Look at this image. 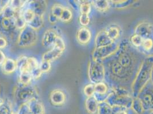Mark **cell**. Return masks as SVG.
I'll use <instances>...</instances> for the list:
<instances>
[{
    "mask_svg": "<svg viewBox=\"0 0 153 114\" xmlns=\"http://www.w3.org/2000/svg\"><path fill=\"white\" fill-rule=\"evenodd\" d=\"M142 53L124 39L120 44L118 50L106 59L104 64L106 76L113 83V86H121L132 83L145 58Z\"/></svg>",
    "mask_w": 153,
    "mask_h": 114,
    "instance_id": "6da1fadb",
    "label": "cell"
},
{
    "mask_svg": "<svg viewBox=\"0 0 153 114\" xmlns=\"http://www.w3.org/2000/svg\"><path fill=\"white\" fill-rule=\"evenodd\" d=\"M153 66V56L145 57L131 83V95L133 98H137L141 90L150 81Z\"/></svg>",
    "mask_w": 153,
    "mask_h": 114,
    "instance_id": "7a4b0ae2",
    "label": "cell"
},
{
    "mask_svg": "<svg viewBox=\"0 0 153 114\" xmlns=\"http://www.w3.org/2000/svg\"><path fill=\"white\" fill-rule=\"evenodd\" d=\"M133 97L128 90L121 86H112L111 93L106 101L111 107L131 108Z\"/></svg>",
    "mask_w": 153,
    "mask_h": 114,
    "instance_id": "3957f363",
    "label": "cell"
},
{
    "mask_svg": "<svg viewBox=\"0 0 153 114\" xmlns=\"http://www.w3.org/2000/svg\"><path fill=\"white\" fill-rule=\"evenodd\" d=\"M106 76V71L102 61L92 58L90 61L88 66V77L93 84L102 82Z\"/></svg>",
    "mask_w": 153,
    "mask_h": 114,
    "instance_id": "277c9868",
    "label": "cell"
},
{
    "mask_svg": "<svg viewBox=\"0 0 153 114\" xmlns=\"http://www.w3.org/2000/svg\"><path fill=\"white\" fill-rule=\"evenodd\" d=\"M38 40L37 30L26 26L20 32L17 38V44L21 47H29L36 44Z\"/></svg>",
    "mask_w": 153,
    "mask_h": 114,
    "instance_id": "5b68a950",
    "label": "cell"
},
{
    "mask_svg": "<svg viewBox=\"0 0 153 114\" xmlns=\"http://www.w3.org/2000/svg\"><path fill=\"white\" fill-rule=\"evenodd\" d=\"M142 103L145 111L153 110V84L150 81L141 90L137 97Z\"/></svg>",
    "mask_w": 153,
    "mask_h": 114,
    "instance_id": "8992f818",
    "label": "cell"
},
{
    "mask_svg": "<svg viewBox=\"0 0 153 114\" xmlns=\"http://www.w3.org/2000/svg\"><path fill=\"white\" fill-rule=\"evenodd\" d=\"M119 45L120 44L114 42L105 46L95 48L92 54V58L103 61L114 54L118 49Z\"/></svg>",
    "mask_w": 153,
    "mask_h": 114,
    "instance_id": "52a82bcc",
    "label": "cell"
},
{
    "mask_svg": "<svg viewBox=\"0 0 153 114\" xmlns=\"http://www.w3.org/2000/svg\"><path fill=\"white\" fill-rule=\"evenodd\" d=\"M134 34L144 39L153 38V25L147 22H141L135 27Z\"/></svg>",
    "mask_w": 153,
    "mask_h": 114,
    "instance_id": "ba28073f",
    "label": "cell"
},
{
    "mask_svg": "<svg viewBox=\"0 0 153 114\" xmlns=\"http://www.w3.org/2000/svg\"><path fill=\"white\" fill-rule=\"evenodd\" d=\"M28 7L32 10L36 15L44 17L47 8V3L45 1H32L29 2Z\"/></svg>",
    "mask_w": 153,
    "mask_h": 114,
    "instance_id": "9c48e42d",
    "label": "cell"
},
{
    "mask_svg": "<svg viewBox=\"0 0 153 114\" xmlns=\"http://www.w3.org/2000/svg\"><path fill=\"white\" fill-rule=\"evenodd\" d=\"M66 96L64 91L59 89H56L51 91L50 94V101L55 106H61L66 101Z\"/></svg>",
    "mask_w": 153,
    "mask_h": 114,
    "instance_id": "30bf717a",
    "label": "cell"
},
{
    "mask_svg": "<svg viewBox=\"0 0 153 114\" xmlns=\"http://www.w3.org/2000/svg\"><path fill=\"white\" fill-rule=\"evenodd\" d=\"M113 42H114V41H112L108 37L105 30H103L99 32L96 36V38L94 40L95 48H98L103 46H105L108 44H111Z\"/></svg>",
    "mask_w": 153,
    "mask_h": 114,
    "instance_id": "8fae6325",
    "label": "cell"
},
{
    "mask_svg": "<svg viewBox=\"0 0 153 114\" xmlns=\"http://www.w3.org/2000/svg\"><path fill=\"white\" fill-rule=\"evenodd\" d=\"M31 114H45V109L43 104L36 98L27 102Z\"/></svg>",
    "mask_w": 153,
    "mask_h": 114,
    "instance_id": "7c38bea8",
    "label": "cell"
},
{
    "mask_svg": "<svg viewBox=\"0 0 153 114\" xmlns=\"http://www.w3.org/2000/svg\"><path fill=\"white\" fill-rule=\"evenodd\" d=\"M58 36L57 32L53 29H49L45 31L42 38V44L44 47H49L54 44Z\"/></svg>",
    "mask_w": 153,
    "mask_h": 114,
    "instance_id": "4fadbf2b",
    "label": "cell"
},
{
    "mask_svg": "<svg viewBox=\"0 0 153 114\" xmlns=\"http://www.w3.org/2000/svg\"><path fill=\"white\" fill-rule=\"evenodd\" d=\"M91 38V33L86 27H82L76 33V39L82 44H88Z\"/></svg>",
    "mask_w": 153,
    "mask_h": 114,
    "instance_id": "5bb4252c",
    "label": "cell"
},
{
    "mask_svg": "<svg viewBox=\"0 0 153 114\" xmlns=\"http://www.w3.org/2000/svg\"><path fill=\"white\" fill-rule=\"evenodd\" d=\"M64 51L55 46H53V47L50 50L48 51L43 54L42 61L49 62H53L61 57L64 53Z\"/></svg>",
    "mask_w": 153,
    "mask_h": 114,
    "instance_id": "9a60e30c",
    "label": "cell"
},
{
    "mask_svg": "<svg viewBox=\"0 0 153 114\" xmlns=\"http://www.w3.org/2000/svg\"><path fill=\"white\" fill-rule=\"evenodd\" d=\"M139 50L146 57L153 56V38L144 39Z\"/></svg>",
    "mask_w": 153,
    "mask_h": 114,
    "instance_id": "2e32d148",
    "label": "cell"
},
{
    "mask_svg": "<svg viewBox=\"0 0 153 114\" xmlns=\"http://www.w3.org/2000/svg\"><path fill=\"white\" fill-rule=\"evenodd\" d=\"M98 102L94 96L87 98L85 101V108L90 114H98Z\"/></svg>",
    "mask_w": 153,
    "mask_h": 114,
    "instance_id": "e0dca14e",
    "label": "cell"
},
{
    "mask_svg": "<svg viewBox=\"0 0 153 114\" xmlns=\"http://www.w3.org/2000/svg\"><path fill=\"white\" fill-rule=\"evenodd\" d=\"M2 68L3 71L5 74H12L17 69L16 61L10 58H7L2 64Z\"/></svg>",
    "mask_w": 153,
    "mask_h": 114,
    "instance_id": "ac0fdd59",
    "label": "cell"
},
{
    "mask_svg": "<svg viewBox=\"0 0 153 114\" xmlns=\"http://www.w3.org/2000/svg\"><path fill=\"white\" fill-rule=\"evenodd\" d=\"M108 37L112 41L115 42L121 35V29L120 27L117 25H109L105 29Z\"/></svg>",
    "mask_w": 153,
    "mask_h": 114,
    "instance_id": "d6986e66",
    "label": "cell"
},
{
    "mask_svg": "<svg viewBox=\"0 0 153 114\" xmlns=\"http://www.w3.org/2000/svg\"><path fill=\"white\" fill-rule=\"evenodd\" d=\"M91 5L96 9L101 12H107L110 7V1L106 0H96L91 1Z\"/></svg>",
    "mask_w": 153,
    "mask_h": 114,
    "instance_id": "ffe728a7",
    "label": "cell"
},
{
    "mask_svg": "<svg viewBox=\"0 0 153 114\" xmlns=\"http://www.w3.org/2000/svg\"><path fill=\"white\" fill-rule=\"evenodd\" d=\"M114 107L108 104L107 101H105L98 104V114H114Z\"/></svg>",
    "mask_w": 153,
    "mask_h": 114,
    "instance_id": "44dd1931",
    "label": "cell"
},
{
    "mask_svg": "<svg viewBox=\"0 0 153 114\" xmlns=\"http://www.w3.org/2000/svg\"><path fill=\"white\" fill-rule=\"evenodd\" d=\"M34 93L30 88H24L20 90L19 93V97L21 100H25L27 102L30 101L33 98H34ZM26 102V103H27Z\"/></svg>",
    "mask_w": 153,
    "mask_h": 114,
    "instance_id": "7402d4cb",
    "label": "cell"
},
{
    "mask_svg": "<svg viewBox=\"0 0 153 114\" xmlns=\"http://www.w3.org/2000/svg\"><path fill=\"white\" fill-rule=\"evenodd\" d=\"M133 1L131 0H118V1H110V7L116 9H122L130 6L133 3Z\"/></svg>",
    "mask_w": 153,
    "mask_h": 114,
    "instance_id": "603a6c76",
    "label": "cell"
},
{
    "mask_svg": "<svg viewBox=\"0 0 153 114\" xmlns=\"http://www.w3.org/2000/svg\"><path fill=\"white\" fill-rule=\"evenodd\" d=\"M44 24V17L39 16H36L34 19L32 20V21L28 24L27 25L31 27L33 29L36 30H38L39 29H41Z\"/></svg>",
    "mask_w": 153,
    "mask_h": 114,
    "instance_id": "cb8c5ba5",
    "label": "cell"
},
{
    "mask_svg": "<svg viewBox=\"0 0 153 114\" xmlns=\"http://www.w3.org/2000/svg\"><path fill=\"white\" fill-rule=\"evenodd\" d=\"M79 8L81 14L89 15L91 10V1H80Z\"/></svg>",
    "mask_w": 153,
    "mask_h": 114,
    "instance_id": "d4e9b609",
    "label": "cell"
},
{
    "mask_svg": "<svg viewBox=\"0 0 153 114\" xmlns=\"http://www.w3.org/2000/svg\"><path fill=\"white\" fill-rule=\"evenodd\" d=\"M131 108L136 114H143L145 112L142 103L138 98H133Z\"/></svg>",
    "mask_w": 153,
    "mask_h": 114,
    "instance_id": "484cf974",
    "label": "cell"
},
{
    "mask_svg": "<svg viewBox=\"0 0 153 114\" xmlns=\"http://www.w3.org/2000/svg\"><path fill=\"white\" fill-rule=\"evenodd\" d=\"M27 58L24 56H22L19 57L16 61L17 67L20 72L24 71H28L27 70Z\"/></svg>",
    "mask_w": 153,
    "mask_h": 114,
    "instance_id": "4316f807",
    "label": "cell"
},
{
    "mask_svg": "<svg viewBox=\"0 0 153 114\" xmlns=\"http://www.w3.org/2000/svg\"><path fill=\"white\" fill-rule=\"evenodd\" d=\"M32 77L29 71L20 72L19 82L24 86H28L32 81Z\"/></svg>",
    "mask_w": 153,
    "mask_h": 114,
    "instance_id": "83f0119b",
    "label": "cell"
},
{
    "mask_svg": "<svg viewBox=\"0 0 153 114\" xmlns=\"http://www.w3.org/2000/svg\"><path fill=\"white\" fill-rule=\"evenodd\" d=\"M20 13L22 16L23 19L25 21L27 25L29 24L36 16V14L34 13V12L29 7H27L25 9L23 10L22 12H20Z\"/></svg>",
    "mask_w": 153,
    "mask_h": 114,
    "instance_id": "f1b7e54d",
    "label": "cell"
},
{
    "mask_svg": "<svg viewBox=\"0 0 153 114\" xmlns=\"http://www.w3.org/2000/svg\"><path fill=\"white\" fill-rule=\"evenodd\" d=\"M13 19H14V26H16V28H17L18 29L21 30L22 29H23L27 26V24H26L25 21L23 19L20 12L18 13L17 15L15 16Z\"/></svg>",
    "mask_w": 153,
    "mask_h": 114,
    "instance_id": "f546056e",
    "label": "cell"
},
{
    "mask_svg": "<svg viewBox=\"0 0 153 114\" xmlns=\"http://www.w3.org/2000/svg\"><path fill=\"white\" fill-rule=\"evenodd\" d=\"M65 7L59 4H56L51 7V13L57 19H60L64 12Z\"/></svg>",
    "mask_w": 153,
    "mask_h": 114,
    "instance_id": "4dcf8cb0",
    "label": "cell"
},
{
    "mask_svg": "<svg viewBox=\"0 0 153 114\" xmlns=\"http://www.w3.org/2000/svg\"><path fill=\"white\" fill-rule=\"evenodd\" d=\"M143 40H144V38L140 37V36L134 34V35H133L131 37L130 42L133 46H134V47L139 50L140 47L142 46Z\"/></svg>",
    "mask_w": 153,
    "mask_h": 114,
    "instance_id": "1f68e13d",
    "label": "cell"
},
{
    "mask_svg": "<svg viewBox=\"0 0 153 114\" xmlns=\"http://www.w3.org/2000/svg\"><path fill=\"white\" fill-rule=\"evenodd\" d=\"M16 13L17 12L9 4L7 7L4 8L3 10V17L13 19L15 16L16 15Z\"/></svg>",
    "mask_w": 153,
    "mask_h": 114,
    "instance_id": "d6a6232c",
    "label": "cell"
},
{
    "mask_svg": "<svg viewBox=\"0 0 153 114\" xmlns=\"http://www.w3.org/2000/svg\"><path fill=\"white\" fill-rule=\"evenodd\" d=\"M73 19V13L70 9L65 7L64 12L60 18V20L64 22H69Z\"/></svg>",
    "mask_w": 153,
    "mask_h": 114,
    "instance_id": "836d02e7",
    "label": "cell"
},
{
    "mask_svg": "<svg viewBox=\"0 0 153 114\" xmlns=\"http://www.w3.org/2000/svg\"><path fill=\"white\" fill-rule=\"evenodd\" d=\"M11 2H10L9 5L13 8V9L17 12L18 11H19V10H21L23 7H25L26 4H27L26 1H10Z\"/></svg>",
    "mask_w": 153,
    "mask_h": 114,
    "instance_id": "e575fe53",
    "label": "cell"
},
{
    "mask_svg": "<svg viewBox=\"0 0 153 114\" xmlns=\"http://www.w3.org/2000/svg\"><path fill=\"white\" fill-rule=\"evenodd\" d=\"M39 65V64L38 63V61L36 58L34 57L27 58V70L29 72L37 68H38Z\"/></svg>",
    "mask_w": 153,
    "mask_h": 114,
    "instance_id": "d590c367",
    "label": "cell"
},
{
    "mask_svg": "<svg viewBox=\"0 0 153 114\" xmlns=\"http://www.w3.org/2000/svg\"><path fill=\"white\" fill-rule=\"evenodd\" d=\"M83 93L87 98L94 96L95 94V84L91 83L86 85L83 89Z\"/></svg>",
    "mask_w": 153,
    "mask_h": 114,
    "instance_id": "8d00e7d4",
    "label": "cell"
},
{
    "mask_svg": "<svg viewBox=\"0 0 153 114\" xmlns=\"http://www.w3.org/2000/svg\"><path fill=\"white\" fill-rule=\"evenodd\" d=\"M1 25L2 26L3 29L5 30H8L10 28H11L12 26H14V19L3 17L1 21Z\"/></svg>",
    "mask_w": 153,
    "mask_h": 114,
    "instance_id": "74e56055",
    "label": "cell"
},
{
    "mask_svg": "<svg viewBox=\"0 0 153 114\" xmlns=\"http://www.w3.org/2000/svg\"><path fill=\"white\" fill-rule=\"evenodd\" d=\"M39 68L42 73H48L51 69V64L49 62L42 60L39 65Z\"/></svg>",
    "mask_w": 153,
    "mask_h": 114,
    "instance_id": "f35d334b",
    "label": "cell"
},
{
    "mask_svg": "<svg viewBox=\"0 0 153 114\" xmlns=\"http://www.w3.org/2000/svg\"><path fill=\"white\" fill-rule=\"evenodd\" d=\"M53 45H54V46H55V47H56L58 49L63 51L65 50V48H66V45L65 44L64 39H62V37H61L59 36L56 38V39L54 42V44Z\"/></svg>",
    "mask_w": 153,
    "mask_h": 114,
    "instance_id": "ab89813d",
    "label": "cell"
},
{
    "mask_svg": "<svg viewBox=\"0 0 153 114\" xmlns=\"http://www.w3.org/2000/svg\"><path fill=\"white\" fill-rule=\"evenodd\" d=\"M12 107L9 103H4L0 106V114H12Z\"/></svg>",
    "mask_w": 153,
    "mask_h": 114,
    "instance_id": "60d3db41",
    "label": "cell"
},
{
    "mask_svg": "<svg viewBox=\"0 0 153 114\" xmlns=\"http://www.w3.org/2000/svg\"><path fill=\"white\" fill-rule=\"evenodd\" d=\"M79 21L81 25L83 27H86L87 26L89 25L90 22V18L89 15L87 14H81L79 18Z\"/></svg>",
    "mask_w": 153,
    "mask_h": 114,
    "instance_id": "b9f144b4",
    "label": "cell"
},
{
    "mask_svg": "<svg viewBox=\"0 0 153 114\" xmlns=\"http://www.w3.org/2000/svg\"><path fill=\"white\" fill-rule=\"evenodd\" d=\"M31 76H32V79H37L40 76H41L42 71L39 69V68H37L34 70H32L30 72Z\"/></svg>",
    "mask_w": 153,
    "mask_h": 114,
    "instance_id": "7bdbcfd3",
    "label": "cell"
},
{
    "mask_svg": "<svg viewBox=\"0 0 153 114\" xmlns=\"http://www.w3.org/2000/svg\"><path fill=\"white\" fill-rule=\"evenodd\" d=\"M7 45V40L2 37H0V49H4L6 47Z\"/></svg>",
    "mask_w": 153,
    "mask_h": 114,
    "instance_id": "ee69618b",
    "label": "cell"
},
{
    "mask_svg": "<svg viewBox=\"0 0 153 114\" xmlns=\"http://www.w3.org/2000/svg\"><path fill=\"white\" fill-rule=\"evenodd\" d=\"M9 3V1H0V11L3 12L4 8L7 7Z\"/></svg>",
    "mask_w": 153,
    "mask_h": 114,
    "instance_id": "f6af8a7d",
    "label": "cell"
},
{
    "mask_svg": "<svg viewBox=\"0 0 153 114\" xmlns=\"http://www.w3.org/2000/svg\"><path fill=\"white\" fill-rule=\"evenodd\" d=\"M48 20L51 23V24H55L57 22L59 19H57L56 17H54L51 13L49 15V17H48Z\"/></svg>",
    "mask_w": 153,
    "mask_h": 114,
    "instance_id": "bcb514c9",
    "label": "cell"
},
{
    "mask_svg": "<svg viewBox=\"0 0 153 114\" xmlns=\"http://www.w3.org/2000/svg\"><path fill=\"white\" fill-rule=\"evenodd\" d=\"M7 59L5 54L3 53L2 51L0 50V64H2Z\"/></svg>",
    "mask_w": 153,
    "mask_h": 114,
    "instance_id": "7dc6e473",
    "label": "cell"
},
{
    "mask_svg": "<svg viewBox=\"0 0 153 114\" xmlns=\"http://www.w3.org/2000/svg\"><path fill=\"white\" fill-rule=\"evenodd\" d=\"M114 114H128L127 113V110L122 109L120 110H118Z\"/></svg>",
    "mask_w": 153,
    "mask_h": 114,
    "instance_id": "c3c4849f",
    "label": "cell"
},
{
    "mask_svg": "<svg viewBox=\"0 0 153 114\" xmlns=\"http://www.w3.org/2000/svg\"><path fill=\"white\" fill-rule=\"evenodd\" d=\"M150 82L153 84V66L151 71V78H150Z\"/></svg>",
    "mask_w": 153,
    "mask_h": 114,
    "instance_id": "681fc988",
    "label": "cell"
},
{
    "mask_svg": "<svg viewBox=\"0 0 153 114\" xmlns=\"http://www.w3.org/2000/svg\"><path fill=\"white\" fill-rule=\"evenodd\" d=\"M4 103V101H3V100H2V99H0V106L2 105V104H3Z\"/></svg>",
    "mask_w": 153,
    "mask_h": 114,
    "instance_id": "f907efd6",
    "label": "cell"
},
{
    "mask_svg": "<svg viewBox=\"0 0 153 114\" xmlns=\"http://www.w3.org/2000/svg\"><path fill=\"white\" fill-rule=\"evenodd\" d=\"M149 114H153V110H152V111H150V112H149Z\"/></svg>",
    "mask_w": 153,
    "mask_h": 114,
    "instance_id": "816d5d0a",
    "label": "cell"
},
{
    "mask_svg": "<svg viewBox=\"0 0 153 114\" xmlns=\"http://www.w3.org/2000/svg\"><path fill=\"white\" fill-rule=\"evenodd\" d=\"M12 114H16V113H12Z\"/></svg>",
    "mask_w": 153,
    "mask_h": 114,
    "instance_id": "f5cc1de1",
    "label": "cell"
},
{
    "mask_svg": "<svg viewBox=\"0 0 153 114\" xmlns=\"http://www.w3.org/2000/svg\"></svg>",
    "mask_w": 153,
    "mask_h": 114,
    "instance_id": "db71d44e",
    "label": "cell"
}]
</instances>
